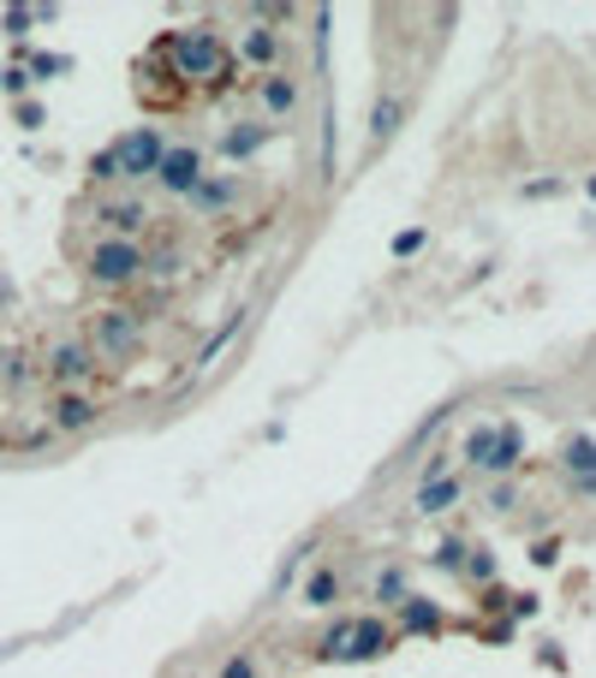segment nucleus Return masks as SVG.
Instances as JSON below:
<instances>
[{
    "label": "nucleus",
    "mask_w": 596,
    "mask_h": 678,
    "mask_svg": "<svg viewBox=\"0 0 596 678\" xmlns=\"http://www.w3.org/2000/svg\"><path fill=\"white\" fill-rule=\"evenodd\" d=\"M155 54H167V66L180 72L185 84H209V90H227V78H232V42L215 31V24L167 31L162 42H155Z\"/></svg>",
    "instance_id": "1"
},
{
    "label": "nucleus",
    "mask_w": 596,
    "mask_h": 678,
    "mask_svg": "<svg viewBox=\"0 0 596 678\" xmlns=\"http://www.w3.org/2000/svg\"><path fill=\"white\" fill-rule=\"evenodd\" d=\"M459 459L501 477V470H513L525 459V429H519V423H477V429L459 440Z\"/></svg>",
    "instance_id": "2"
},
{
    "label": "nucleus",
    "mask_w": 596,
    "mask_h": 678,
    "mask_svg": "<svg viewBox=\"0 0 596 678\" xmlns=\"http://www.w3.org/2000/svg\"><path fill=\"white\" fill-rule=\"evenodd\" d=\"M84 274H90L96 286L120 292V286H132V280L150 274V250L138 239H96L90 256H84Z\"/></svg>",
    "instance_id": "3"
},
{
    "label": "nucleus",
    "mask_w": 596,
    "mask_h": 678,
    "mask_svg": "<svg viewBox=\"0 0 596 678\" xmlns=\"http://www.w3.org/2000/svg\"><path fill=\"white\" fill-rule=\"evenodd\" d=\"M143 346V316L138 309H96L90 316V351L108 363H132Z\"/></svg>",
    "instance_id": "4"
},
{
    "label": "nucleus",
    "mask_w": 596,
    "mask_h": 678,
    "mask_svg": "<svg viewBox=\"0 0 596 678\" xmlns=\"http://www.w3.org/2000/svg\"><path fill=\"white\" fill-rule=\"evenodd\" d=\"M113 173L120 179H155V167H162V155H167V138L155 125H132L126 138H113Z\"/></svg>",
    "instance_id": "5"
},
{
    "label": "nucleus",
    "mask_w": 596,
    "mask_h": 678,
    "mask_svg": "<svg viewBox=\"0 0 596 678\" xmlns=\"http://www.w3.org/2000/svg\"><path fill=\"white\" fill-rule=\"evenodd\" d=\"M203 150L197 143H173V150L162 155V167H155V185L167 190V197H180V203H192V190L203 185Z\"/></svg>",
    "instance_id": "6"
},
{
    "label": "nucleus",
    "mask_w": 596,
    "mask_h": 678,
    "mask_svg": "<svg viewBox=\"0 0 596 678\" xmlns=\"http://www.w3.org/2000/svg\"><path fill=\"white\" fill-rule=\"evenodd\" d=\"M48 375L61 381V393H72L78 381H90V375H96V351H90V339H61V346L48 351Z\"/></svg>",
    "instance_id": "7"
},
{
    "label": "nucleus",
    "mask_w": 596,
    "mask_h": 678,
    "mask_svg": "<svg viewBox=\"0 0 596 678\" xmlns=\"http://www.w3.org/2000/svg\"><path fill=\"white\" fill-rule=\"evenodd\" d=\"M96 417H101V405L90 400V393H61V400H54V429L61 435H78V429H96Z\"/></svg>",
    "instance_id": "8"
},
{
    "label": "nucleus",
    "mask_w": 596,
    "mask_h": 678,
    "mask_svg": "<svg viewBox=\"0 0 596 678\" xmlns=\"http://www.w3.org/2000/svg\"><path fill=\"white\" fill-rule=\"evenodd\" d=\"M561 470H566V477H573V489H578V494H596V440H590V435L566 440V452H561Z\"/></svg>",
    "instance_id": "9"
},
{
    "label": "nucleus",
    "mask_w": 596,
    "mask_h": 678,
    "mask_svg": "<svg viewBox=\"0 0 596 678\" xmlns=\"http://www.w3.org/2000/svg\"><path fill=\"white\" fill-rule=\"evenodd\" d=\"M232 203H239V179L232 173H203V185L192 190V209L203 215H227Z\"/></svg>",
    "instance_id": "10"
},
{
    "label": "nucleus",
    "mask_w": 596,
    "mask_h": 678,
    "mask_svg": "<svg viewBox=\"0 0 596 678\" xmlns=\"http://www.w3.org/2000/svg\"><path fill=\"white\" fill-rule=\"evenodd\" d=\"M465 500V482L459 477H442V482H418V494H412V506L424 512V518H442V512H454Z\"/></svg>",
    "instance_id": "11"
},
{
    "label": "nucleus",
    "mask_w": 596,
    "mask_h": 678,
    "mask_svg": "<svg viewBox=\"0 0 596 678\" xmlns=\"http://www.w3.org/2000/svg\"><path fill=\"white\" fill-rule=\"evenodd\" d=\"M232 61H245V66H263V72H274V61H281V36L274 31H239V48H232Z\"/></svg>",
    "instance_id": "12"
},
{
    "label": "nucleus",
    "mask_w": 596,
    "mask_h": 678,
    "mask_svg": "<svg viewBox=\"0 0 596 678\" xmlns=\"http://www.w3.org/2000/svg\"><path fill=\"white\" fill-rule=\"evenodd\" d=\"M143 220H150V209H143L138 197H126V203H101V227H108V239H138Z\"/></svg>",
    "instance_id": "13"
},
{
    "label": "nucleus",
    "mask_w": 596,
    "mask_h": 678,
    "mask_svg": "<svg viewBox=\"0 0 596 678\" xmlns=\"http://www.w3.org/2000/svg\"><path fill=\"white\" fill-rule=\"evenodd\" d=\"M405 113H412V101H405L400 90L376 96V108H370V138H376V143H388V138H394V131L405 125Z\"/></svg>",
    "instance_id": "14"
},
{
    "label": "nucleus",
    "mask_w": 596,
    "mask_h": 678,
    "mask_svg": "<svg viewBox=\"0 0 596 678\" xmlns=\"http://www.w3.org/2000/svg\"><path fill=\"white\" fill-rule=\"evenodd\" d=\"M263 143H269V125H263V120H239V125L221 138V155H227V161H251Z\"/></svg>",
    "instance_id": "15"
},
{
    "label": "nucleus",
    "mask_w": 596,
    "mask_h": 678,
    "mask_svg": "<svg viewBox=\"0 0 596 678\" xmlns=\"http://www.w3.org/2000/svg\"><path fill=\"white\" fill-rule=\"evenodd\" d=\"M257 101H263L269 113H293L299 108V84L286 78V72H263V78H257Z\"/></svg>",
    "instance_id": "16"
},
{
    "label": "nucleus",
    "mask_w": 596,
    "mask_h": 678,
    "mask_svg": "<svg viewBox=\"0 0 596 678\" xmlns=\"http://www.w3.org/2000/svg\"><path fill=\"white\" fill-rule=\"evenodd\" d=\"M400 625L418 631V637H430V631H442V613H435L430 595H405V601H400Z\"/></svg>",
    "instance_id": "17"
},
{
    "label": "nucleus",
    "mask_w": 596,
    "mask_h": 678,
    "mask_svg": "<svg viewBox=\"0 0 596 678\" xmlns=\"http://www.w3.org/2000/svg\"><path fill=\"white\" fill-rule=\"evenodd\" d=\"M334 601H340V571L316 566L311 578H304V608H334Z\"/></svg>",
    "instance_id": "18"
},
{
    "label": "nucleus",
    "mask_w": 596,
    "mask_h": 678,
    "mask_svg": "<svg viewBox=\"0 0 596 678\" xmlns=\"http://www.w3.org/2000/svg\"><path fill=\"white\" fill-rule=\"evenodd\" d=\"M376 655H388V625H382V619H358L353 660H376Z\"/></svg>",
    "instance_id": "19"
},
{
    "label": "nucleus",
    "mask_w": 596,
    "mask_h": 678,
    "mask_svg": "<svg viewBox=\"0 0 596 678\" xmlns=\"http://www.w3.org/2000/svg\"><path fill=\"white\" fill-rule=\"evenodd\" d=\"M353 631H358V619H340V625L316 643V660H353Z\"/></svg>",
    "instance_id": "20"
},
{
    "label": "nucleus",
    "mask_w": 596,
    "mask_h": 678,
    "mask_svg": "<svg viewBox=\"0 0 596 678\" xmlns=\"http://www.w3.org/2000/svg\"><path fill=\"white\" fill-rule=\"evenodd\" d=\"M215 678H257V660L239 648V655H227V660H221V672H215Z\"/></svg>",
    "instance_id": "21"
},
{
    "label": "nucleus",
    "mask_w": 596,
    "mask_h": 678,
    "mask_svg": "<svg viewBox=\"0 0 596 678\" xmlns=\"http://www.w3.org/2000/svg\"><path fill=\"white\" fill-rule=\"evenodd\" d=\"M424 250V227H405V232H394V256H418Z\"/></svg>",
    "instance_id": "22"
},
{
    "label": "nucleus",
    "mask_w": 596,
    "mask_h": 678,
    "mask_svg": "<svg viewBox=\"0 0 596 678\" xmlns=\"http://www.w3.org/2000/svg\"><path fill=\"white\" fill-rule=\"evenodd\" d=\"M519 506V489L513 482H496V489H489V512H513Z\"/></svg>",
    "instance_id": "23"
},
{
    "label": "nucleus",
    "mask_w": 596,
    "mask_h": 678,
    "mask_svg": "<svg viewBox=\"0 0 596 678\" xmlns=\"http://www.w3.org/2000/svg\"><path fill=\"white\" fill-rule=\"evenodd\" d=\"M465 571L484 583V578H496V559H489V554H472V559H465Z\"/></svg>",
    "instance_id": "24"
}]
</instances>
